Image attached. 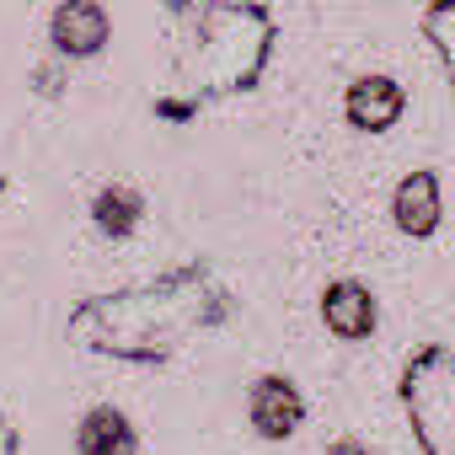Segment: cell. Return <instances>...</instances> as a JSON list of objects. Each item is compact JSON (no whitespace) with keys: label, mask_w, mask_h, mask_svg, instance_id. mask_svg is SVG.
Segmentation results:
<instances>
[{"label":"cell","mask_w":455,"mask_h":455,"mask_svg":"<svg viewBox=\"0 0 455 455\" xmlns=\"http://www.w3.org/2000/svg\"><path fill=\"white\" fill-rule=\"evenodd\" d=\"M108 33H113V22H108L102 0H60L54 17H49V44L70 65L76 60H97L108 49Z\"/></svg>","instance_id":"1"},{"label":"cell","mask_w":455,"mask_h":455,"mask_svg":"<svg viewBox=\"0 0 455 455\" xmlns=\"http://www.w3.org/2000/svg\"><path fill=\"white\" fill-rule=\"evenodd\" d=\"M247 423L258 428V439L279 444L306 423V396L290 375H258L247 391Z\"/></svg>","instance_id":"2"},{"label":"cell","mask_w":455,"mask_h":455,"mask_svg":"<svg viewBox=\"0 0 455 455\" xmlns=\"http://www.w3.org/2000/svg\"><path fill=\"white\" fill-rule=\"evenodd\" d=\"M402 108H407V92H402L396 76H359V81L343 92V113H348V124L364 129V134L391 129V124L402 118Z\"/></svg>","instance_id":"3"},{"label":"cell","mask_w":455,"mask_h":455,"mask_svg":"<svg viewBox=\"0 0 455 455\" xmlns=\"http://www.w3.org/2000/svg\"><path fill=\"white\" fill-rule=\"evenodd\" d=\"M322 322H327L332 338L364 343V338L375 332L380 311H375V295H370L359 279H338V284H327V295H322Z\"/></svg>","instance_id":"4"},{"label":"cell","mask_w":455,"mask_h":455,"mask_svg":"<svg viewBox=\"0 0 455 455\" xmlns=\"http://www.w3.org/2000/svg\"><path fill=\"white\" fill-rule=\"evenodd\" d=\"M439 177L434 172H407L391 193V220H396V231L402 236H434V225H439Z\"/></svg>","instance_id":"5"},{"label":"cell","mask_w":455,"mask_h":455,"mask_svg":"<svg viewBox=\"0 0 455 455\" xmlns=\"http://www.w3.org/2000/svg\"><path fill=\"white\" fill-rule=\"evenodd\" d=\"M145 220V193L129 188V182H102L97 198H92V225L108 236V242H129Z\"/></svg>","instance_id":"6"},{"label":"cell","mask_w":455,"mask_h":455,"mask_svg":"<svg viewBox=\"0 0 455 455\" xmlns=\"http://www.w3.org/2000/svg\"><path fill=\"white\" fill-rule=\"evenodd\" d=\"M76 455H140V434L118 407H92L76 428Z\"/></svg>","instance_id":"7"},{"label":"cell","mask_w":455,"mask_h":455,"mask_svg":"<svg viewBox=\"0 0 455 455\" xmlns=\"http://www.w3.org/2000/svg\"><path fill=\"white\" fill-rule=\"evenodd\" d=\"M33 81H38V92H44V97H60V92H65V70H60V65H38V76H33Z\"/></svg>","instance_id":"8"},{"label":"cell","mask_w":455,"mask_h":455,"mask_svg":"<svg viewBox=\"0 0 455 455\" xmlns=\"http://www.w3.org/2000/svg\"><path fill=\"white\" fill-rule=\"evenodd\" d=\"M322 455H375V450H370L364 439H354V434H343V439H332V444H327Z\"/></svg>","instance_id":"9"}]
</instances>
